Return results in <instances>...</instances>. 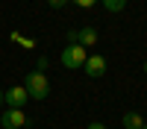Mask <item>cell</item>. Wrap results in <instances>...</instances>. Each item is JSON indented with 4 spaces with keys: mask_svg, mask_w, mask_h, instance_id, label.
<instances>
[{
    "mask_svg": "<svg viewBox=\"0 0 147 129\" xmlns=\"http://www.w3.org/2000/svg\"><path fill=\"white\" fill-rule=\"evenodd\" d=\"M24 88H27L30 100H47V94H50V79H47L44 70H30V74L24 76Z\"/></svg>",
    "mask_w": 147,
    "mask_h": 129,
    "instance_id": "1",
    "label": "cell"
},
{
    "mask_svg": "<svg viewBox=\"0 0 147 129\" xmlns=\"http://www.w3.org/2000/svg\"><path fill=\"white\" fill-rule=\"evenodd\" d=\"M85 59H88V50H85L82 44H68L65 50H62V68H68V70H80L82 65H85Z\"/></svg>",
    "mask_w": 147,
    "mask_h": 129,
    "instance_id": "2",
    "label": "cell"
},
{
    "mask_svg": "<svg viewBox=\"0 0 147 129\" xmlns=\"http://www.w3.org/2000/svg\"><path fill=\"white\" fill-rule=\"evenodd\" d=\"M0 126L3 129H27L30 117L24 114V109H6L3 114H0Z\"/></svg>",
    "mask_w": 147,
    "mask_h": 129,
    "instance_id": "3",
    "label": "cell"
},
{
    "mask_svg": "<svg viewBox=\"0 0 147 129\" xmlns=\"http://www.w3.org/2000/svg\"><path fill=\"white\" fill-rule=\"evenodd\" d=\"M97 29L94 27H82V29H71L68 32V44H82V47H94L97 44Z\"/></svg>",
    "mask_w": 147,
    "mask_h": 129,
    "instance_id": "4",
    "label": "cell"
},
{
    "mask_svg": "<svg viewBox=\"0 0 147 129\" xmlns=\"http://www.w3.org/2000/svg\"><path fill=\"white\" fill-rule=\"evenodd\" d=\"M27 100H30V94H27V88H24V85H12V88L3 94L6 109H24V106H27Z\"/></svg>",
    "mask_w": 147,
    "mask_h": 129,
    "instance_id": "5",
    "label": "cell"
},
{
    "mask_svg": "<svg viewBox=\"0 0 147 129\" xmlns=\"http://www.w3.org/2000/svg\"><path fill=\"white\" fill-rule=\"evenodd\" d=\"M106 68H109V65H106V56H97V53L88 56V59H85V65H82V70H85L91 79H100V76L106 74Z\"/></svg>",
    "mask_w": 147,
    "mask_h": 129,
    "instance_id": "6",
    "label": "cell"
},
{
    "mask_svg": "<svg viewBox=\"0 0 147 129\" xmlns=\"http://www.w3.org/2000/svg\"><path fill=\"white\" fill-rule=\"evenodd\" d=\"M121 126H124V129H141L144 126V117L138 112H127L124 117H121Z\"/></svg>",
    "mask_w": 147,
    "mask_h": 129,
    "instance_id": "7",
    "label": "cell"
},
{
    "mask_svg": "<svg viewBox=\"0 0 147 129\" xmlns=\"http://www.w3.org/2000/svg\"><path fill=\"white\" fill-rule=\"evenodd\" d=\"M103 9L106 12H124L127 9V0H103Z\"/></svg>",
    "mask_w": 147,
    "mask_h": 129,
    "instance_id": "8",
    "label": "cell"
},
{
    "mask_svg": "<svg viewBox=\"0 0 147 129\" xmlns=\"http://www.w3.org/2000/svg\"><path fill=\"white\" fill-rule=\"evenodd\" d=\"M12 38H15L18 44H24V47H27V50H32V47H35V41H32V38H21V35H18V32H15V35H12Z\"/></svg>",
    "mask_w": 147,
    "mask_h": 129,
    "instance_id": "9",
    "label": "cell"
},
{
    "mask_svg": "<svg viewBox=\"0 0 147 129\" xmlns=\"http://www.w3.org/2000/svg\"><path fill=\"white\" fill-rule=\"evenodd\" d=\"M71 3H77L80 9H91V6L97 3V0H71Z\"/></svg>",
    "mask_w": 147,
    "mask_h": 129,
    "instance_id": "10",
    "label": "cell"
},
{
    "mask_svg": "<svg viewBox=\"0 0 147 129\" xmlns=\"http://www.w3.org/2000/svg\"><path fill=\"white\" fill-rule=\"evenodd\" d=\"M35 70H44V74H47V56H38V65H35Z\"/></svg>",
    "mask_w": 147,
    "mask_h": 129,
    "instance_id": "11",
    "label": "cell"
},
{
    "mask_svg": "<svg viewBox=\"0 0 147 129\" xmlns=\"http://www.w3.org/2000/svg\"><path fill=\"white\" fill-rule=\"evenodd\" d=\"M47 3H50L53 9H62V6H68V3H71V0H47Z\"/></svg>",
    "mask_w": 147,
    "mask_h": 129,
    "instance_id": "12",
    "label": "cell"
},
{
    "mask_svg": "<svg viewBox=\"0 0 147 129\" xmlns=\"http://www.w3.org/2000/svg\"><path fill=\"white\" fill-rule=\"evenodd\" d=\"M85 129H106V123H100V120H91V123L85 126Z\"/></svg>",
    "mask_w": 147,
    "mask_h": 129,
    "instance_id": "13",
    "label": "cell"
},
{
    "mask_svg": "<svg viewBox=\"0 0 147 129\" xmlns=\"http://www.w3.org/2000/svg\"><path fill=\"white\" fill-rule=\"evenodd\" d=\"M144 76H147V62H144Z\"/></svg>",
    "mask_w": 147,
    "mask_h": 129,
    "instance_id": "14",
    "label": "cell"
},
{
    "mask_svg": "<svg viewBox=\"0 0 147 129\" xmlns=\"http://www.w3.org/2000/svg\"><path fill=\"white\" fill-rule=\"evenodd\" d=\"M0 103H3V94H0Z\"/></svg>",
    "mask_w": 147,
    "mask_h": 129,
    "instance_id": "15",
    "label": "cell"
},
{
    "mask_svg": "<svg viewBox=\"0 0 147 129\" xmlns=\"http://www.w3.org/2000/svg\"><path fill=\"white\" fill-rule=\"evenodd\" d=\"M141 129H147V123H144V126H141Z\"/></svg>",
    "mask_w": 147,
    "mask_h": 129,
    "instance_id": "16",
    "label": "cell"
}]
</instances>
